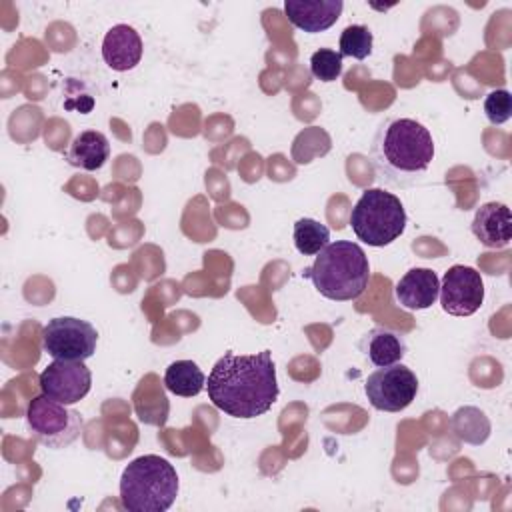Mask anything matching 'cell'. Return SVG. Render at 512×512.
<instances>
[{
    "instance_id": "1",
    "label": "cell",
    "mask_w": 512,
    "mask_h": 512,
    "mask_svg": "<svg viewBox=\"0 0 512 512\" xmlns=\"http://www.w3.org/2000/svg\"><path fill=\"white\" fill-rule=\"evenodd\" d=\"M206 390L210 402L232 418L250 420L266 414L280 394L272 352H226L212 366Z\"/></svg>"
},
{
    "instance_id": "2",
    "label": "cell",
    "mask_w": 512,
    "mask_h": 512,
    "mask_svg": "<svg viewBox=\"0 0 512 512\" xmlns=\"http://www.w3.org/2000/svg\"><path fill=\"white\" fill-rule=\"evenodd\" d=\"M370 158L384 186L410 188L428 172L434 140L430 130L414 118H388L374 134Z\"/></svg>"
},
{
    "instance_id": "3",
    "label": "cell",
    "mask_w": 512,
    "mask_h": 512,
    "mask_svg": "<svg viewBox=\"0 0 512 512\" xmlns=\"http://www.w3.org/2000/svg\"><path fill=\"white\" fill-rule=\"evenodd\" d=\"M328 300L348 302L364 294L370 280L366 252L350 240L328 242L302 272Z\"/></svg>"
},
{
    "instance_id": "4",
    "label": "cell",
    "mask_w": 512,
    "mask_h": 512,
    "mask_svg": "<svg viewBox=\"0 0 512 512\" xmlns=\"http://www.w3.org/2000/svg\"><path fill=\"white\" fill-rule=\"evenodd\" d=\"M176 468L162 456L144 454L120 476V502L128 512H166L178 496Z\"/></svg>"
},
{
    "instance_id": "5",
    "label": "cell",
    "mask_w": 512,
    "mask_h": 512,
    "mask_svg": "<svg viewBox=\"0 0 512 512\" xmlns=\"http://www.w3.org/2000/svg\"><path fill=\"white\" fill-rule=\"evenodd\" d=\"M406 220L400 198L384 188L364 190L350 212V226L356 238L374 248L388 246L400 238Z\"/></svg>"
},
{
    "instance_id": "6",
    "label": "cell",
    "mask_w": 512,
    "mask_h": 512,
    "mask_svg": "<svg viewBox=\"0 0 512 512\" xmlns=\"http://www.w3.org/2000/svg\"><path fill=\"white\" fill-rule=\"evenodd\" d=\"M26 424L32 436L52 450L70 446L82 432L80 412L46 394L30 400L26 406Z\"/></svg>"
},
{
    "instance_id": "7",
    "label": "cell",
    "mask_w": 512,
    "mask_h": 512,
    "mask_svg": "<svg viewBox=\"0 0 512 512\" xmlns=\"http://www.w3.org/2000/svg\"><path fill=\"white\" fill-rule=\"evenodd\" d=\"M98 344L96 328L74 316H58L42 328V348L54 360H88Z\"/></svg>"
},
{
    "instance_id": "8",
    "label": "cell",
    "mask_w": 512,
    "mask_h": 512,
    "mask_svg": "<svg viewBox=\"0 0 512 512\" xmlns=\"http://www.w3.org/2000/svg\"><path fill=\"white\" fill-rule=\"evenodd\" d=\"M368 402L382 412H400L412 404L418 394L416 374L402 362L376 368L364 382Z\"/></svg>"
},
{
    "instance_id": "9",
    "label": "cell",
    "mask_w": 512,
    "mask_h": 512,
    "mask_svg": "<svg viewBox=\"0 0 512 512\" xmlns=\"http://www.w3.org/2000/svg\"><path fill=\"white\" fill-rule=\"evenodd\" d=\"M440 304L450 316H470L484 302V282L478 270L464 264H454L444 272L440 284Z\"/></svg>"
},
{
    "instance_id": "10",
    "label": "cell",
    "mask_w": 512,
    "mask_h": 512,
    "mask_svg": "<svg viewBox=\"0 0 512 512\" xmlns=\"http://www.w3.org/2000/svg\"><path fill=\"white\" fill-rule=\"evenodd\" d=\"M42 394L62 402H80L92 386V372L84 360H54L50 362L38 378Z\"/></svg>"
},
{
    "instance_id": "11",
    "label": "cell",
    "mask_w": 512,
    "mask_h": 512,
    "mask_svg": "<svg viewBox=\"0 0 512 512\" xmlns=\"http://www.w3.org/2000/svg\"><path fill=\"white\" fill-rule=\"evenodd\" d=\"M342 0H286L284 12L288 20L302 32L318 34L328 30L340 18Z\"/></svg>"
},
{
    "instance_id": "12",
    "label": "cell",
    "mask_w": 512,
    "mask_h": 512,
    "mask_svg": "<svg viewBox=\"0 0 512 512\" xmlns=\"http://www.w3.org/2000/svg\"><path fill=\"white\" fill-rule=\"evenodd\" d=\"M470 228L478 242L486 248H506L512 240L510 208L502 202H486L476 210Z\"/></svg>"
},
{
    "instance_id": "13",
    "label": "cell",
    "mask_w": 512,
    "mask_h": 512,
    "mask_svg": "<svg viewBox=\"0 0 512 512\" xmlns=\"http://www.w3.org/2000/svg\"><path fill=\"white\" fill-rule=\"evenodd\" d=\"M142 38L128 24L112 26L102 40V58L116 72L132 70L142 58Z\"/></svg>"
},
{
    "instance_id": "14",
    "label": "cell",
    "mask_w": 512,
    "mask_h": 512,
    "mask_svg": "<svg viewBox=\"0 0 512 512\" xmlns=\"http://www.w3.org/2000/svg\"><path fill=\"white\" fill-rule=\"evenodd\" d=\"M440 292V280L430 268L408 270L394 286V298L404 310L430 308Z\"/></svg>"
},
{
    "instance_id": "15",
    "label": "cell",
    "mask_w": 512,
    "mask_h": 512,
    "mask_svg": "<svg viewBox=\"0 0 512 512\" xmlns=\"http://www.w3.org/2000/svg\"><path fill=\"white\" fill-rule=\"evenodd\" d=\"M358 348L372 366H392L406 356V338L388 326H374L360 338Z\"/></svg>"
},
{
    "instance_id": "16",
    "label": "cell",
    "mask_w": 512,
    "mask_h": 512,
    "mask_svg": "<svg viewBox=\"0 0 512 512\" xmlns=\"http://www.w3.org/2000/svg\"><path fill=\"white\" fill-rule=\"evenodd\" d=\"M110 158V142L98 130H84L76 134L66 150V160L70 166L80 170H100Z\"/></svg>"
},
{
    "instance_id": "17",
    "label": "cell",
    "mask_w": 512,
    "mask_h": 512,
    "mask_svg": "<svg viewBox=\"0 0 512 512\" xmlns=\"http://www.w3.org/2000/svg\"><path fill=\"white\" fill-rule=\"evenodd\" d=\"M164 386L182 398L198 396L206 388V376L192 360H176L164 372Z\"/></svg>"
},
{
    "instance_id": "18",
    "label": "cell",
    "mask_w": 512,
    "mask_h": 512,
    "mask_svg": "<svg viewBox=\"0 0 512 512\" xmlns=\"http://www.w3.org/2000/svg\"><path fill=\"white\" fill-rule=\"evenodd\" d=\"M292 236L296 250L304 256H316L330 242V230L314 218H300Z\"/></svg>"
},
{
    "instance_id": "19",
    "label": "cell",
    "mask_w": 512,
    "mask_h": 512,
    "mask_svg": "<svg viewBox=\"0 0 512 512\" xmlns=\"http://www.w3.org/2000/svg\"><path fill=\"white\" fill-rule=\"evenodd\" d=\"M452 426H454V432L458 434V438H462L464 442H470V444L484 442L490 432V422L484 416V412H480L478 408H472V406L460 408L452 418Z\"/></svg>"
},
{
    "instance_id": "20",
    "label": "cell",
    "mask_w": 512,
    "mask_h": 512,
    "mask_svg": "<svg viewBox=\"0 0 512 512\" xmlns=\"http://www.w3.org/2000/svg\"><path fill=\"white\" fill-rule=\"evenodd\" d=\"M374 36L368 26L364 24H350L340 34V54L350 56L356 60H364L372 54Z\"/></svg>"
},
{
    "instance_id": "21",
    "label": "cell",
    "mask_w": 512,
    "mask_h": 512,
    "mask_svg": "<svg viewBox=\"0 0 512 512\" xmlns=\"http://www.w3.org/2000/svg\"><path fill=\"white\" fill-rule=\"evenodd\" d=\"M62 96H64L62 106L66 110L88 114L96 106L94 92L88 88V84L84 80H78V78H66L64 86H62Z\"/></svg>"
},
{
    "instance_id": "22",
    "label": "cell",
    "mask_w": 512,
    "mask_h": 512,
    "mask_svg": "<svg viewBox=\"0 0 512 512\" xmlns=\"http://www.w3.org/2000/svg\"><path fill=\"white\" fill-rule=\"evenodd\" d=\"M342 54L332 48H320L310 56V72L320 82H334L342 74Z\"/></svg>"
},
{
    "instance_id": "23",
    "label": "cell",
    "mask_w": 512,
    "mask_h": 512,
    "mask_svg": "<svg viewBox=\"0 0 512 512\" xmlns=\"http://www.w3.org/2000/svg\"><path fill=\"white\" fill-rule=\"evenodd\" d=\"M484 114L490 124H504L512 116V96L508 90L498 88L486 94L484 98Z\"/></svg>"
}]
</instances>
